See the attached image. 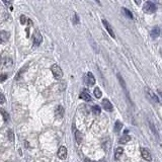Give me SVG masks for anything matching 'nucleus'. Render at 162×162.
I'll return each mask as SVG.
<instances>
[{
    "label": "nucleus",
    "mask_w": 162,
    "mask_h": 162,
    "mask_svg": "<svg viewBox=\"0 0 162 162\" xmlns=\"http://www.w3.org/2000/svg\"><path fill=\"white\" fill-rule=\"evenodd\" d=\"M51 71H52V73H53V76L55 77V79H57V80H59V79H61L63 77V71L59 65H57V64L52 65Z\"/></svg>",
    "instance_id": "1"
},
{
    "label": "nucleus",
    "mask_w": 162,
    "mask_h": 162,
    "mask_svg": "<svg viewBox=\"0 0 162 162\" xmlns=\"http://www.w3.org/2000/svg\"><path fill=\"white\" fill-rule=\"evenodd\" d=\"M156 10H157V7H156V5L154 4L153 2H151V1H147V2L143 5V11L145 13L152 14V13H154Z\"/></svg>",
    "instance_id": "2"
},
{
    "label": "nucleus",
    "mask_w": 162,
    "mask_h": 162,
    "mask_svg": "<svg viewBox=\"0 0 162 162\" xmlns=\"http://www.w3.org/2000/svg\"><path fill=\"white\" fill-rule=\"evenodd\" d=\"M145 92H146V95H147V97L149 98L151 101H153V103H159V98H158V96L156 95V94L154 93V92L152 91L150 88L146 87L145 88Z\"/></svg>",
    "instance_id": "3"
},
{
    "label": "nucleus",
    "mask_w": 162,
    "mask_h": 162,
    "mask_svg": "<svg viewBox=\"0 0 162 162\" xmlns=\"http://www.w3.org/2000/svg\"><path fill=\"white\" fill-rule=\"evenodd\" d=\"M32 38H34V47L40 46L41 44H42V42H43V36H42V34H41V32H38V30H36V32H34Z\"/></svg>",
    "instance_id": "4"
},
{
    "label": "nucleus",
    "mask_w": 162,
    "mask_h": 162,
    "mask_svg": "<svg viewBox=\"0 0 162 162\" xmlns=\"http://www.w3.org/2000/svg\"><path fill=\"white\" fill-rule=\"evenodd\" d=\"M103 26H105V30H107V32L109 34V36H111V38H115V32H113V26H111V24L107 22V19H103Z\"/></svg>",
    "instance_id": "5"
},
{
    "label": "nucleus",
    "mask_w": 162,
    "mask_h": 162,
    "mask_svg": "<svg viewBox=\"0 0 162 162\" xmlns=\"http://www.w3.org/2000/svg\"><path fill=\"white\" fill-rule=\"evenodd\" d=\"M64 113H65V109L62 105H58L55 109V115L57 119H62L64 117Z\"/></svg>",
    "instance_id": "6"
},
{
    "label": "nucleus",
    "mask_w": 162,
    "mask_h": 162,
    "mask_svg": "<svg viewBox=\"0 0 162 162\" xmlns=\"http://www.w3.org/2000/svg\"><path fill=\"white\" fill-rule=\"evenodd\" d=\"M58 157L60 158V159H66L67 157V148L65 147V146H61V147L59 148V151H58Z\"/></svg>",
    "instance_id": "7"
},
{
    "label": "nucleus",
    "mask_w": 162,
    "mask_h": 162,
    "mask_svg": "<svg viewBox=\"0 0 162 162\" xmlns=\"http://www.w3.org/2000/svg\"><path fill=\"white\" fill-rule=\"evenodd\" d=\"M101 105H103V109H105V111H113V105H111V103L109 101V99H107V98H105V99L103 100Z\"/></svg>",
    "instance_id": "8"
},
{
    "label": "nucleus",
    "mask_w": 162,
    "mask_h": 162,
    "mask_svg": "<svg viewBox=\"0 0 162 162\" xmlns=\"http://www.w3.org/2000/svg\"><path fill=\"white\" fill-rule=\"evenodd\" d=\"M141 155L143 157V159H145L146 161H151L152 160V156L150 154V152L148 151L145 148H141Z\"/></svg>",
    "instance_id": "9"
},
{
    "label": "nucleus",
    "mask_w": 162,
    "mask_h": 162,
    "mask_svg": "<svg viewBox=\"0 0 162 162\" xmlns=\"http://www.w3.org/2000/svg\"><path fill=\"white\" fill-rule=\"evenodd\" d=\"M86 84L89 86L95 84V78H94L93 74H92L91 72H88L87 74H86Z\"/></svg>",
    "instance_id": "10"
},
{
    "label": "nucleus",
    "mask_w": 162,
    "mask_h": 162,
    "mask_svg": "<svg viewBox=\"0 0 162 162\" xmlns=\"http://www.w3.org/2000/svg\"><path fill=\"white\" fill-rule=\"evenodd\" d=\"M160 34H161V28H160L159 26H154V28H152L151 32H150V34H151V36L153 38H157L158 36H160Z\"/></svg>",
    "instance_id": "11"
},
{
    "label": "nucleus",
    "mask_w": 162,
    "mask_h": 162,
    "mask_svg": "<svg viewBox=\"0 0 162 162\" xmlns=\"http://www.w3.org/2000/svg\"><path fill=\"white\" fill-rule=\"evenodd\" d=\"M79 97H80L81 99L85 100V101H91V96H90L89 92H88L87 90H83V91L80 93Z\"/></svg>",
    "instance_id": "12"
},
{
    "label": "nucleus",
    "mask_w": 162,
    "mask_h": 162,
    "mask_svg": "<svg viewBox=\"0 0 162 162\" xmlns=\"http://www.w3.org/2000/svg\"><path fill=\"white\" fill-rule=\"evenodd\" d=\"M12 64H13L12 59H10V58L5 57L4 59H3V67H6V68H8V67L12 66Z\"/></svg>",
    "instance_id": "13"
},
{
    "label": "nucleus",
    "mask_w": 162,
    "mask_h": 162,
    "mask_svg": "<svg viewBox=\"0 0 162 162\" xmlns=\"http://www.w3.org/2000/svg\"><path fill=\"white\" fill-rule=\"evenodd\" d=\"M117 79H119V83H121V85H122V87L124 88V90H125V92H126V94L128 95V90H127V86H126V83H125V80H124V78L121 76V74H117Z\"/></svg>",
    "instance_id": "14"
},
{
    "label": "nucleus",
    "mask_w": 162,
    "mask_h": 162,
    "mask_svg": "<svg viewBox=\"0 0 162 162\" xmlns=\"http://www.w3.org/2000/svg\"><path fill=\"white\" fill-rule=\"evenodd\" d=\"M123 153H124V149H123V148H122V147H119L117 150H115V160H119V158L122 157Z\"/></svg>",
    "instance_id": "15"
},
{
    "label": "nucleus",
    "mask_w": 162,
    "mask_h": 162,
    "mask_svg": "<svg viewBox=\"0 0 162 162\" xmlns=\"http://www.w3.org/2000/svg\"><path fill=\"white\" fill-rule=\"evenodd\" d=\"M74 134H75V139H76V142L80 144L81 141H82V135H81V133L79 132L78 130H74Z\"/></svg>",
    "instance_id": "16"
},
{
    "label": "nucleus",
    "mask_w": 162,
    "mask_h": 162,
    "mask_svg": "<svg viewBox=\"0 0 162 162\" xmlns=\"http://www.w3.org/2000/svg\"><path fill=\"white\" fill-rule=\"evenodd\" d=\"M130 140H131V137L129 136V135H124V136L119 139V143L121 144H127Z\"/></svg>",
    "instance_id": "17"
},
{
    "label": "nucleus",
    "mask_w": 162,
    "mask_h": 162,
    "mask_svg": "<svg viewBox=\"0 0 162 162\" xmlns=\"http://www.w3.org/2000/svg\"><path fill=\"white\" fill-rule=\"evenodd\" d=\"M122 128H123V124H122V122H119V121L115 122V132L119 133V131L122 130Z\"/></svg>",
    "instance_id": "18"
},
{
    "label": "nucleus",
    "mask_w": 162,
    "mask_h": 162,
    "mask_svg": "<svg viewBox=\"0 0 162 162\" xmlns=\"http://www.w3.org/2000/svg\"><path fill=\"white\" fill-rule=\"evenodd\" d=\"M93 93H94V95H95L96 98H100V97H101V95H103V92H101V90H100L99 87H95V88H94Z\"/></svg>",
    "instance_id": "19"
},
{
    "label": "nucleus",
    "mask_w": 162,
    "mask_h": 162,
    "mask_svg": "<svg viewBox=\"0 0 162 162\" xmlns=\"http://www.w3.org/2000/svg\"><path fill=\"white\" fill-rule=\"evenodd\" d=\"M92 113H93L94 115H99V113H101V109H100L99 105H93V107H92Z\"/></svg>",
    "instance_id": "20"
},
{
    "label": "nucleus",
    "mask_w": 162,
    "mask_h": 162,
    "mask_svg": "<svg viewBox=\"0 0 162 162\" xmlns=\"http://www.w3.org/2000/svg\"><path fill=\"white\" fill-rule=\"evenodd\" d=\"M0 113H1V115H2L4 122H7V121H8V119H9V115H8V113H7L6 111H4V109H0Z\"/></svg>",
    "instance_id": "21"
},
{
    "label": "nucleus",
    "mask_w": 162,
    "mask_h": 162,
    "mask_svg": "<svg viewBox=\"0 0 162 162\" xmlns=\"http://www.w3.org/2000/svg\"><path fill=\"white\" fill-rule=\"evenodd\" d=\"M122 10H123V12L125 13V15H126L127 17H129V18H131V19L133 18V14H132V12H131V11L129 10V9H127V8H125V7H124V8L122 9Z\"/></svg>",
    "instance_id": "22"
},
{
    "label": "nucleus",
    "mask_w": 162,
    "mask_h": 162,
    "mask_svg": "<svg viewBox=\"0 0 162 162\" xmlns=\"http://www.w3.org/2000/svg\"><path fill=\"white\" fill-rule=\"evenodd\" d=\"M26 68H28V65H26V67H22V69H20V70L18 71V73H17V74L15 75V79H19V77L22 76V73H24V71L26 70Z\"/></svg>",
    "instance_id": "23"
},
{
    "label": "nucleus",
    "mask_w": 162,
    "mask_h": 162,
    "mask_svg": "<svg viewBox=\"0 0 162 162\" xmlns=\"http://www.w3.org/2000/svg\"><path fill=\"white\" fill-rule=\"evenodd\" d=\"M7 137H8L9 141H11V142L14 141V134H13L12 130H9L8 132H7Z\"/></svg>",
    "instance_id": "24"
},
{
    "label": "nucleus",
    "mask_w": 162,
    "mask_h": 162,
    "mask_svg": "<svg viewBox=\"0 0 162 162\" xmlns=\"http://www.w3.org/2000/svg\"><path fill=\"white\" fill-rule=\"evenodd\" d=\"M73 24H79V17H78V15H77V13H74L73 14Z\"/></svg>",
    "instance_id": "25"
},
{
    "label": "nucleus",
    "mask_w": 162,
    "mask_h": 162,
    "mask_svg": "<svg viewBox=\"0 0 162 162\" xmlns=\"http://www.w3.org/2000/svg\"><path fill=\"white\" fill-rule=\"evenodd\" d=\"M20 22H22V24H26V17L24 16V15H22V16H20Z\"/></svg>",
    "instance_id": "26"
},
{
    "label": "nucleus",
    "mask_w": 162,
    "mask_h": 162,
    "mask_svg": "<svg viewBox=\"0 0 162 162\" xmlns=\"http://www.w3.org/2000/svg\"><path fill=\"white\" fill-rule=\"evenodd\" d=\"M0 98H1V101H0V103H1V105H3V103H5V97H4V94H3V93H1V94H0Z\"/></svg>",
    "instance_id": "27"
},
{
    "label": "nucleus",
    "mask_w": 162,
    "mask_h": 162,
    "mask_svg": "<svg viewBox=\"0 0 162 162\" xmlns=\"http://www.w3.org/2000/svg\"><path fill=\"white\" fill-rule=\"evenodd\" d=\"M6 77H7L6 74H1V82H3L6 79Z\"/></svg>",
    "instance_id": "28"
},
{
    "label": "nucleus",
    "mask_w": 162,
    "mask_h": 162,
    "mask_svg": "<svg viewBox=\"0 0 162 162\" xmlns=\"http://www.w3.org/2000/svg\"><path fill=\"white\" fill-rule=\"evenodd\" d=\"M135 1V3H136L137 5H140L141 4V1H142V0H134Z\"/></svg>",
    "instance_id": "29"
},
{
    "label": "nucleus",
    "mask_w": 162,
    "mask_h": 162,
    "mask_svg": "<svg viewBox=\"0 0 162 162\" xmlns=\"http://www.w3.org/2000/svg\"><path fill=\"white\" fill-rule=\"evenodd\" d=\"M84 162H93V161H91V160H89L88 158H86V159L84 160Z\"/></svg>",
    "instance_id": "30"
},
{
    "label": "nucleus",
    "mask_w": 162,
    "mask_h": 162,
    "mask_svg": "<svg viewBox=\"0 0 162 162\" xmlns=\"http://www.w3.org/2000/svg\"><path fill=\"white\" fill-rule=\"evenodd\" d=\"M95 1H96V2H97V4H98V5H100V6H101V2H100L99 0H95Z\"/></svg>",
    "instance_id": "31"
},
{
    "label": "nucleus",
    "mask_w": 162,
    "mask_h": 162,
    "mask_svg": "<svg viewBox=\"0 0 162 162\" xmlns=\"http://www.w3.org/2000/svg\"><path fill=\"white\" fill-rule=\"evenodd\" d=\"M2 1H3V2L5 3V4L7 5V6H8V2H7V0H2Z\"/></svg>",
    "instance_id": "32"
}]
</instances>
